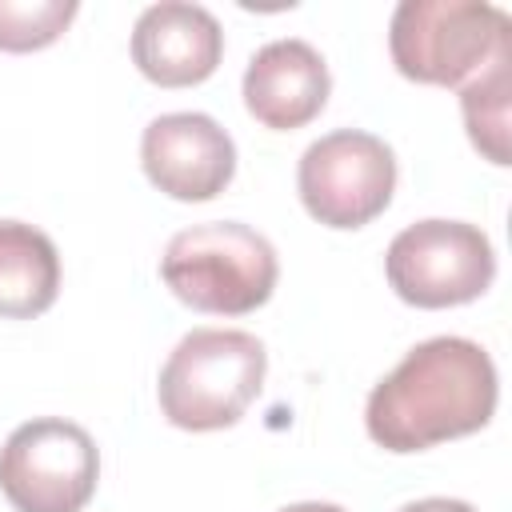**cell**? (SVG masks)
<instances>
[{"label":"cell","mask_w":512,"mask_h":512,"mask_svg":"<svg viewBox=\"0 0 512 512\" xmlns=\"http://www.w3.org/2000/svg\"><path fill=\"white\" fill-rule=\"evenodd\" d=\"M388 48L400 76L464 88L512 52V16L488 0H404L392 12Z\"/></svg>","instance_id":"obj_3"},{"label":"cell","mask_w":512,"mask_h":512,"mask_svg":"<svg viewBox=\"0 0 512 512\" xmlns=\"http://www.w3.org/2000/svg\"><path fill=\"white\" fill-rule=\"evenodd\" d=\"M100 476L92 436L60 416L20 424L0 448V492L16 512H80Z\"/></svg>","instance_id":"obj_6"},{"label":"cell","mask_w":512,"mask_h":512,"mask_svg":"<svg viewBox=\"0 0 512 512\" xmlns=\"http://www.w3.org/2000/svg\"><path fill=\"white\" fill-rule=\"evenodd\" d=\"M296 188L312 220L328 228H364L396 192V156L380 136L340 128L304 148Z\"/></svg>","instance_id":"obj_7"},{"label":"cell","mask_w":512,"mask_h":512,"mask_svg":"<svg viewBox=\"0 0 512 512\" xmlns=\"http://www.w3.org/2000/svg\"><path fill=\"white\" fill-rule=\"evenodd\" d=\"M496 392V364L476 340L432 336L368 392L364 428L388 452H424L480 432L496 412Z\"/></svg>","instance_id":"obj_1"},{"label":"cell","mask_w":512,"mask_h":512,"mask_svg":"<svg viewBox=\"0 0 512 512\" xmlns=\"http://www.w3.org/2000/svg\"><path fill=\"white\" fill-rule=\"evenodd\" d=\"M280 512H344L340 504H324V500H304V504H288Z\"/></svg>","instance_id":"obj_15"},{"label":"cell","mask_w":512,"mask_h":512,"mask_svg":"<svg viewBox=\"0 0 512 512\" xmlns=\"http://www.w3.org/2000/svg\"><path fill=\"white\" fill-rule=\"evenodd\" d=\"M76 12V0H0V52L48 48Z\"/></svg>","instance_id":"obj_13"},{"label":"cell","mask_w":512,"mask_h":512,"mask_svg":"<svg viewBox=\"0 0 512 512\" xmlns=\"http://www.w3.org/2000/svg\"><path fill=\"white\" fill-rule=\"evenodd\" d=\"M224 56L220 20L184 0H160L132 28V64L160 88H188L216 72Z\"/></svg>","instance_id":"obj_9"},{"label":"cell","mask_w":512,"mask_h":512,"mask_svg":"<svg viewBox=\"0 0 512 512\" xmlns=\"http://www.w3.org/2000/svg\"><path fill=\"white\" fill-rule=\"evenodd\" d=\"M268 352L240 328H192L160 368V412L184 432H216L260 396Z\"/></svg>","instance_id":"obj_2"},{"label":"cell","mask_w":512,"mask_h":512,"mask_svg":"<svg viewBox=\"0 0 512 512\" xmlns=\"http://www.w3.org/2000/svg\"><path fill=\"white\" fill-rule=\"evenodd\" d=\"M332 76L308 40H272L244 68V108L276 132L304 128L328 104Z\"/></svg>","instance_id":"obj_10"},{"label":"cell","mask_w":512,"mask_h":512,"mask_svg":"<svg viewBox=\"0 0 512 512\" xmlns=\"http://www.w3.org/2000/svg\"><path fill=\"white\" fill-rule=\"evenodd\" d=\"M140 164L172 200H212L236 172V144L204 112H168L144 128Z\"/></svg>","instance_id":"obj_8"},{"label":"cell","mask_w":512,"mask_h":512,"mask_svg":"<svg viewBox=\"0 0 512 512\" xmlns=\"http://www.w3.org/2000/svg\"><path fill=\"white\" fill-rule=\"evenodd\" d=\"M508 92H512V52L496 56L480 76H472L460 88L468 140L492 164H508Z\"/></svg>","instance_id":"obj_12"},{"label":"cell","mask_w":512,"mask_h":512,"mask_svg":"<svg viewBox=\"0 0 512 512\" xmlns=\"http://www.w3.org/2000/svg\"><path fill=\"white\" fill-rule=\"evenodd\" d=\"M400 512H476V508H472V504H464V500L428 496V500H412V504H404Z\"/></svg>","instance_id":"obj_14"},{"label":"cell","mask_w":512,"mask_h":512,"mask_svg":"<svg viewBox=\"0 0 512 512\" xmlns=\"http://www.w3.org/2000/svg\"><path fill=\"white\" fill-rule=\"evenodd\" d=\"M392 292L416 308H456L496 280L492 240L464 220H420L396 232L384 256Z\"/></svg>","instance_id":"obj_5"},{"label":"cell","mask_w":512,"mask_h":512,"mask_svg":"<svg viewBox=\"0 0 512 512\" xmlns=\"http://www.w3.org/2000/svg\"><path fill=\"white\" fill-rule=\"evenodd\" d=\"M160 276L176 300L212 316L256 312L280 276L276 248L248 224L212 220L176 232L164 248Z\"/></svg>","instance_id":"obj_4"},{"label":"cell","mask_w":512,"mask_h":512,"mask_svg":"<svg viewBox=\"0 0 512 512\" xmlns=\"http://www.w3.org/2000/svg\"><path fill=\"white\" fill-rule=\"evenodd\" d=\"M56 292H60L56 244L24 220H0V316L32 320L52 308Z\"/></svg>","instance_id":"obj_11"}]
</instances>
